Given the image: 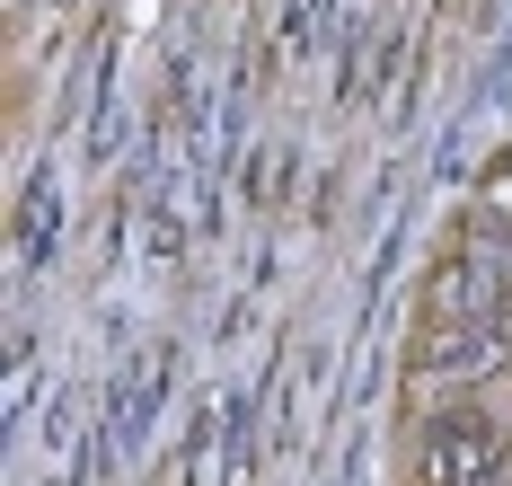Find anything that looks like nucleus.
<instances>
[{"label": "nucleus", "instance_id": "f257e3e1", "mask_svg": "<svg viewBox=\"0 0 512 486\" xmlns=\"http://www.w3.org/2000/svg\"><path fill=\"white\" fill-rule=\"evenodd\" d=\"M415 486H512V433L486 407L442 398L415 425Z\"/></svg>", "mask_w": 512, "mask_h": 486}, {"label": "nucleus", "instance_id": "f03ea898", "mask_svg": "<svg viewBox=\"0 0 512 486\" xmlns=\"http://www.w3.org/2000/svg\"><path fill=\"white\" fill-rule=\"evenodd\" d=\"M424 301H433V319H442V327H486L512 301V230L468 221L460 248H442V266H433V283H424Z\"/></svg>", "mask_w": 512, "mask_h": 486}, {"label": "nucleus", "instance_id": "7ed1b4c3", "mask_svg": "<svg viewBox=\"0 0 512 486\" xmlns=\"http://www.w3.org/2000/svg\"><path fill=\"white\" fill-rule=\"evenodd\" d=\"M415 372L433 380V389H468V380L512 372V345L495 336V327H442V336L415 345Z\"/></svg>", "mask_w": 512, "mask_h": 486}, {"label": "nucleus", "instance_id": "20e7f679", "mask_svg": "<svg viewBox=\"0 0 512 486\" xmlns=\"http://www.w3.org/2000/svg\"><path fill=\"white\" fill-rule=\"evenodd\" d=\"M177 204H186V195H159V204L133 213V257H142V274H168L186 257V213H177Z\"/></svg>", "mask_w": 512, "mask_h": 486}, {"label": "nucleus", "instance_id": "39448f33", "mask_svg": "<svg viewBox=\"0 0 512 486\" xmlns=\"http://www.w3.org/2000/svg\"><path fill=\"white\" fill-rule=\"evenodd\" d=\"M283 177H292V151H283V142H265V151L248 160V204H274V195H283Z\"/></svg>", "mask_w": 512, "mask_h": 486}, {"label": "nucleus", "instance_id": "423d86ee", "mask_svg": "<svg viewBox=\"0 0 512 486\" xmlns=\"http://www.w3.org/2000/svg\"><path fill=\"white\" fill-rule=\"evenodd\" d=\"M495 195H512V151H504V168H495Z\"/></svg>", "mask_w": 512, "mask_h": 486}]
</instances>
